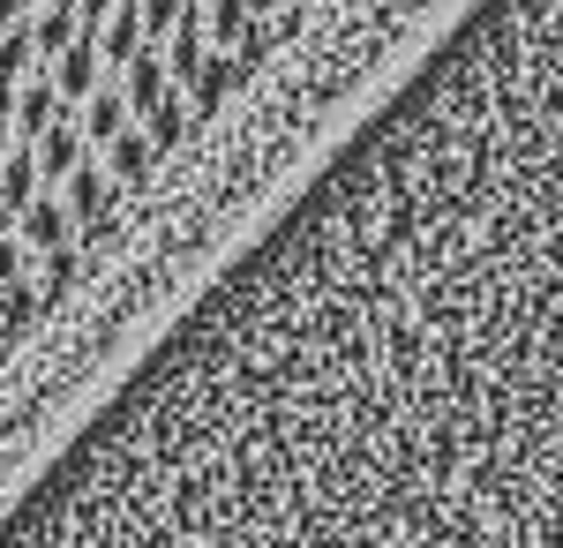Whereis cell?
Here are the masks:
<instances>
[{
	"instance_id": "cell-1",
	"label": "cell",
	"mask_w": 563,
	"mask_h": 548,
	"mask_svg": "<svg viewBox=\"0 0 563 548\" xmlns=\"http://www.w3.org/2000/svg\"><path fill=\"white\" fill-rule=\"evenodd\" d=\"M316 0H0V361Z\"/></svg>"
}]
</instances>
